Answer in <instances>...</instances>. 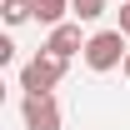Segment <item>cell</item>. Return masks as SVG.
<instances>
[{"label":"cell","mask_w":130,"mask_h":130,"mask_svg":"<svg viewBox=\"0 0 130 130\" xmlns=\"http://www.w3.org/2000/svg\"><path fill=\"white\" fill-rule=\"evenodd\" d=\"M125 55H130V35L125 30H95L90 40H85V65H90L95 75L125 65Z\"/></svg>","instance_id":"7a4b0ae2"},{"label":"cell","mask_w":130,"mask_h":130,"mask_svg":"<svg viewBox=\"0 0 130 130\" xmlns=\"http://www.w3.org/2000/svg\"><path fill=\"white\" fill-rule=\"evenodd\" d=\"M85 40H90V35H80V20H65V25L50 30L45 50H50V55H60V60H70V55H85Z\"/></svg>","instance_id":"277c9868"},{"label":"cell","mask_w":130,"mask_h":130,"mask_svg":"<svg viewBox=\"0 0 130 130\" xmlns=\"http://www.w3.org/2000/svg\"><path fill=\"white\" fill-rule=\"evenodd\" d=\"M20 115H25V130H60V105H55V95H25L20 100Z\"/></svg>","instance_id":"3957f363"},{"label":"cell","mask_w":130,"mask_h":130,"mask_svg":"<svg viewBox=\"0 0 130 130\" xmlns=\"http://www.w3.org/2000/svg\"><path fill=\"white\" fill-rule=\"evenodd\" d=\"M70 15L75 20H100L105 15V0H70Z\"/></svg>","instance_id":"52a82bcc"},{"label":"cell","mask_w":130,"mask_h":130,"mask_svg":"<svg viewBox=\"0 0 130 130\" xmlns=\"http://www.w3.org/2000/svg\"><path fill=\"white\" fill-rule=\"evenodd\" d=\"M0 20L15 30V25H25V20H35V0H0Z\"/></svg>","instance_id":"5b68a950"},{"label":"cell","mask_w":130,"mask_h":130,"mask_svg":"<svg viewBox=\"0 0 130 130\" xmlns=\"http://www.w3.org/2000/svg\"><path fill=\"white\" fill-rule=\"evenodd\" d=\"M65 65L70 60H60V55H50L40 45V55H30V60L20 65V90L25 95H55V85L65 80Z\"/></svg>","instance_id":"6da1fadb"},{"label":"cell","mask_w":130,"mask_h":130,"mask_svg":"<svg viewBox=\"0 0 130 130\" xmlns=\"http://www.w3.org/2000/svg\"><path fill=\"white\" fill-rule=\"evenodd\" d=\"M120 30L130 35V0H125V5H120Z\"/></svg>","instance_id":"ba28073f"},{"label":"cell","mask_w":130,"mask_h":130,"mask_svg":"<svg viewBox=\"0 0 130 130\" xmlns=\"http://www.w3.org/2000/svg\"><path fill=\"white\" fill-rule=\"evenodd\" d=\"M65 15H70V0H35V20L40 25H65Z\"/></svg>","instance_id":"8992f818"},{"label":"cell","mask_w":130,"mask_h":130,"mask_svg":"<svg viewBox=\"0 0 130 130\" xmlns=\"http://www.w3.org/2000/svg\"><path fill=\"white\" fill-rule=\"evenodd\" d=\"M120 70H125V80H130V55H125V65H120Z\"/></svg>","instance_id":"9c48e42d"}]
</instances>
